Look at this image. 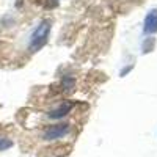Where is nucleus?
<instances>
[{
	"instance_id": "nucleus-1",
	"label": "nucleus",
	"mask_w": 157,
	"mask_h": 157,
	"mask_svg": "<svg viewBox=\"0 0 157 157\" xmlns=\"http://www.w3.org/2000/svg\"><path fill=\"white\" fill-rule=\"evenodd\" d=\"M50 25H52L50 21H43L35 29V32L30 36V44H29V49L32 52L39 50L47 43V38H49V33H50Z\"/></svg>"
},
{
	"instance_id": "nucleus-2",
	"label": "nucleus",
	"mask_w": 157,
	"mask_h": 157,
	"mask_svg": "<svg viewBox=\"0 0 157 157\" xmlns=\"http://www.w3.org/2000/svg\"><path fill=\"white\" fill-rule=\"evenodd\" d=\"M68 132H69V124H55V126H50L44 132V138L57 140V138H61L63 135H66Z\"/></svg>"
},
{
	"instance_id": "nucleus-3",
	"label": "nucleus",
	"mask_w": 157,
	"mask_h": 157,
	"mask_svg": "<svg viewBox=\"0 0 157 157\" xmlns=\"http://www.w3.org/2000/svg\"><path fill=\"white\" fill-rule=\"evenodd\" d=\"M143 32H145L146 35H154L157 32V10H151L146 14Z\"/></svg>"
},
{
	"instance_id": "nucleus-4",
	"label": "nucleus",
	"mask_w": 157,
	"mask_h": 157,
	"mask_svg": "<svg viewBox=\"0 0 157 157\" xmlns=\"http://www.w3.org/2000/svg\"><path fill=\"white\" fill-rule=\"evenodd\" d=\"M74 105H72V102H68V101H64L63 104H60V105L57 107V109H54L50 113H49V116L50 118H54V120H58V118H63V116H66L69 112H71V109H72Z\"/></svg>"
},
{
	"instance_id": "nucleus-5",
	"label": "nucleus",
	"mask_w": 157,
	"mask_h": 157,
	"mask_svg": "<svg viewBox=\"0 0 157 157\" xmlns=\"http://www.w3.org/2000/svg\"><path fill=\"white\" fill-rule=\"evenodd\" d=\"M74 82H75V80H74V77H72V75H64V77H63V88H64V90H68V91L72 90Z\"/></svg>"
},
{
	"instance_id": "nucleus-6",
	"label": "nucleus",
	"mask_w": 157,
	"mask_h": 157,
	"mask_svg": "<svg viewBox=\"0 0 157 157\" xmlns=\"http://www.w3.org/2000/svg\"><path fill=\"white\" fill-rule=\"evenodd\" d=\"M13 146V141L10 138H0V151H5Z\"/></svg>"
},
{
	"instance_id": "nucleus-7",
	"label": "nucleus",
	"mask_w": 157,
	"mask_h": 157,
	"mask_svg": "<svg viewBox=\"0 0 157 157\" xmlns=\"http://www.w3.org/2000/svg\"><path fill=\"white\" fill-rule=\"evenodd\" d=\"M152 44H154V39L148 38L146 41H145V44H143V54H148L149 49H152Z\"/></svg>"
},
{
	"instance_id": "nucleus-8",
	"label": "nucleus",
	"mask_w": 157,
	"mask_h": 157,
	"mask_svg": "<svg viewBox=\"0 0 157 157\" xmlns=\"http://www.w3.org/2000/svg\"><path fill=\"white\" fill-rule=\"evenodd\" d=\"M130 69H132V66H129V68H126V69H123V71H121V75H124V74H127V72H129Z\"/></svg>"
}]
</instances>
